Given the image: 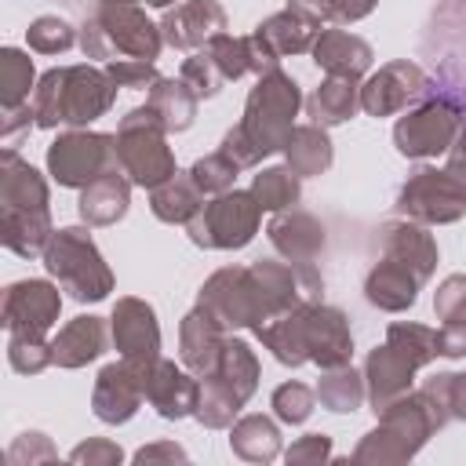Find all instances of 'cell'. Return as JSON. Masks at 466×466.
Masks as SVG:
<instances>
[{"label": "cell", "instance_id": "cell-45", "mask_svg": "<svg viewBox=\"0 0 466 466\" xmlns=\"http://www.w3.org/2000/svg\"><path fill=\"white\" fill-rule=\"evenodd\" d=\"M178 76L197 91V98H215V95L226 87V76L215 69V62H211L204 51L189 55V58L182 62V73H178Z\"/></svg>", "mask_w": 466, "mask_h": 466}, {"label": "cell", "instance_id": "cell-9", "mask_svg": "<svg viewBox=\"0 0 466 466\" xmlns=\"http://www.w3.org/2000/svg\"><path fill=\"white\" fill-rule=\"evenodd\" d=\"M258 222H262V208H258L255 193L226 189V193L204 200V208L193 215L186 233L204 251H237L255 240Z\"/></svg>", "mask_w": 466, "mask_h": 466}, {"label": "cell", "instance_id": "cell-8", "mask_svg": "<svg viewBox=\"0 0 466 466\" xmlns=\"http://www.w3.org/2000/svg\"><path fill=\"white\" fill-rule=\"evenodd\" d=\"M197 302L208 313H215L226 331H237V328L258 331L266 320L280 317L273 299H269V291L262 288V280H258V273L251 266H222V269H215L200 284Z\"/></svg>", "mask_w": 466, "mask_h": 466}, {"label": "cell", "instance_id": "cell-46", "mask_svg": "<svg viewBox=\"0 0 466 466\" xmlns=\"http://www.w3.org/2000/svg\"><path fill=\"white\" fill-rule=\"evenodd\" d=\"M433 313H437V320H462L466 317V273H451L437 284Z\"/></svg>", "mask_w": 466, "mask_h": 466}, {"label": "cell", "instance_id": "cell-25", "mask_svg": "<svg viewBox=\"0 0 466 466\" xmlns=\"http://www.w3.org/2000/svg\"><path fill=\"white\" fill-rule=\"evenodd\" d=\"M419 288H422V280L408 266H400V262H393L386 255L364 277V299L375 309H382V313H404V309H411L415 299H419Z\"/></svg>", "mask_w": 466, "mask_h": 466}, {"label": "cell", "instance_id": "cell-34", "mask_svg": "<svg viewBox=\"0 0 466 466\" xmlns=\"http://www.w3.org/2000/svg\"><path fill=\"white\" fill-rule=\"evenodd\" d=\"M204 208V193L197 189V182L189 178V171H175L167 182H160L157 189H149V211L167 222V226H189L193 215Z\"/></svg>", "mask_w": 466, "mask_h": 466}, {"label": "cell", "instance_id": "cell-13", "mask_svg": "<svg viewBox=\"0 0 466 466\" xmlns=\"http://www.w3.org/2000/svg\"><path fill=\"white\" fill-rule=\"evenodd\" d=\"M433 91V80L422 73L419 62L411 58H393L379 66L364 84H360V109L368 116H393L408 106H419Z\"/></svg>", "mask_w": 466, "mask_h": 466}, {"label": "cell", "instance_id": "cell-33", "mask_svg": "<svg viewBox=\"0 0 466 466\" xmlns=\"http://www.w3.org/2000/svg\"><path fill=\"white\" fill-rule=\"evenodd\" d=\"M229 451L244 462H273L280 455V426L269 415H240L229 426Z\"/></svg>", "mask_w": 466, "mask_h": 466}, {"label": "cell", "instance_id": "cell-56", "mask_svg": "<svg viewBox=\"0 0 466 466\" xmlns=\"http://www.w3.org/2000/svg\"><path fill=\"white\" fill-rule=\"evenodd\" d=\"M448 408L451 419L466 422V371H448Z\"/></svg>", "mask_w": 466, "mask_h": 466}, {"label": "cell", "instance_id": "cell-18", "mask_svg": "<svg viewBox=\"0 0 466 466\" xmlns=\"http://www.w3.org/2000/svg\"><path fill=\"white\" fill-rule=\"evenodd\" d=\"M226 25H229V15L218 0H182L167 7L160 18L164 44L175 51H200L211 36L226 33Z\"/></svg>", "mask_w": 466, "mask_h": 466}, {"label": "cell", "instance_id": "cell-24", "mask_svg": "<svg viewBox=\"0 0 466 466\" xmlns=\"http://www.w3.org/2000/svg\"><path fill=\"white\" fill-rule=\"evenodd\" d=\"M313 62L317 69H324L328 76H350V80H360L371 62H375V51L364 36L357 33H346V29H320L317 44H313Z\"/></svg>", "mask_w": 466, "mask_h": 466}, {"label": "cell", "instance_id": "cell-55", "mask_svg": "<svg viewBox=\"0 0 466 466\" xmlns=\"http://www.w3.org/2000/svg\"><path fill=\"white\" fill-rule=\"evenodd\" d=\"M379 0H331V11H335V22L346 25V22H360L375 11Z\"/></svg>", "mask_w": 466, "mask_h": 466}, {"label": "cell", "instance_id": "cell-49", "mask_svg": "<svg viewBox=\"0 0 466 466\" xmlns=\"http://www.w3.org/2000/svg\"><path fill=\"white\" fill-rule=\"evenodd\" d=\"M7 459H11L15 466H33V462H51V459H58V451H55L51 437H44V433L33 430V433H22V437L11 444Z\"/></svg>", "mask_w": 466, "mask_h": 466}, {"label": "cell", "instance_id": "cell-36", "mask_svg": "<svg viewBox=\"0 0 466 466\" xmlns=\"http://www.w3.org/2000/svg\"><path fill=\"white\" fill-rule=\"evenodd\" d=\"M317 400L335 411V415H353L364 400H368V386H364V371H357L353 364L342 368H324L317 379Z\"/></svg>", "mask_w": 466, "mask_h": 466}, {"label": "cell", "instance_id": "cell-3", "mask_svg": "<svg viewBox=\"0 0 466 466\" xmlns=\"http://www.w3.org/2000/svg\"><path fill=\"white\" fill-rule=\"evenodd\" d=\"M116 91L120 84L106 73V66H55L36 80L33 91L36 127H87L113 109Z\"/></svg>", "mask_w": 466, "mask_h": 466}, {"label": "cell", "instance_id": "cell-41", "mask_svg": "<svg viewBox=\"0 0 466 466\" xmlns=\"http://www.w3.org/2000/svg\"><path fill=\"white\" fill-rule=\"evenodd\" d=\"M25 44H29L33 51H40V55H62V51H69L73 44H80V33H76L73 22H66V18H58V15H40V18H33L29 29H25Z\"/></svg>", "mask_w": 466, "mask_h": 466}, {"label": "cell", "instance_id": "cell-50", "mask_svg": "<svg viewBox=\"0 0 466 466\" xmlns=\"http://www.w3.org/2000/svg\"><path fill=\"white\" fill-rule=\"evenodd\" d=\"M288 466H317L331 459V437L328 433H302L288 451H284Z\"/></svg>", "mask_w": 466, "mask_h": 466}, {"label": "cell", "instance_id": "cell-23", "mask_svg": "<svg viewBox=\"0 0 466 466\" xmlns=\"http://www.w3.org/2000/svg\"><path fill=\"white\" fill-rule=\"evenodd\" d=\"M0 211H51L47 178L11 146L0 153Z\"/></svg>", "mask_w": 466, "mask_h": 466}, {"label": "cell", "instance_id": "cell-51", "mask_svg": "<svg viewBox=\"0 0 466 466\" xmlns=\"http://www.w3.org/2000/svg\"><path fill=\"white\" fill-rule=\"evenodd\" d=\"M218 153H226L240 171H248V167H255L258 160H262V149L248 138V131L237 124V127H229L226 135H222V146H218Z\"/></svg>", "mask_w": 466, "mask_h": 466}, {"label": "cell", "instance_id": "cell-42", "mask_svg": "<svg viewBox=\"0 0 466 466\" xmlns=\"http://www.w3.org/2000/svg\"><path fill=\"white\" fill-rule=\"evenodd\" d=\"M269 408L284 426H302L317 408V390H309L306 382H280L269 397Z\"/></svg>", "mask_w": 466, "mask_h": 466}, {"label": "cell", "instance_id": "cell-47", "mask_svg": "<svg viewBox=\"0 0 466 466\" xmlns=\"http://www.w3.org/2000/svg\"><path fill=\"white\" fill-rule=\"evenodd\" d=\"M106 73L120 87H149L160 76L157 73V62H146V58H109L106 62Z\"/></svg>", "mask_w": 466, "mask_h": 466}, {"label": "cell", "instance_id": "cell-44", "mask_svg": "<svg viewBox=\"0 0 466 466\" xmlns=\"http://www.w3.org/2000/svg\"><path fill=\"white\" fill-rule=\"evenodd\" d=\"M7 364L18 375H40L55 364V346L36 335H7Z\"/></svg>", "mask_w": 466, "mask_h": 466}, {"label": "cell", "instance_id": "cell-19", "mask_svg": "<svg viewBox=\"0 0 466 466\" xmlns=\"http://www.w3.org/2000/svg\"><path fill=\"white\" fill-rule=\"evenodd\" d=\"M379 244H382L386 258L408 266L422 284L433 277L441 251H437L433 233L422 222H415V218H390V222L379 226Z\"/></svg>", "mask_w": 466, "mask_h": 466}, {"label": "cell", "instance_id": "cell-30", "mask_svg": "<svg viewBox=\"0 0 466 466\" xmlns=\"http://www.w3.org/2000/svg\"><path fill=\"white\" fill-rule=\"evenodd\" d=\"M258 375H262V368H258L255 350H251L244 339L226 335V342H222V357H218L215 371L204 375V379H215V382H218L222 390H229L240 404H248V400L255 397V390H258Z\"/></svg>", "mask_w": 466, "mask_h": 466}, {"label": "cell", "instance_id": "cell-48", "mask_svg": "<svg viewBox=\"0 0 466 466\" xmlns=\"http://www.w3.org/2000/svg\"><path fill=\"white\" fill-rule=\"evenodd\" d=\"M69 462H76V466H116V462H124V451L109 437H87L84 444H76L69 451Z\"/></svg>", "mask_w": 466, "mask_h": 466}, {"label": "cell", "instance_id": "cell-53", "mask_svg": "<svg viewBox=\"0 0 466 466\" xmlns=\"http://www.w3.org/2000/svg\"><path fill=\"white\" fill-rule=\"evenodd\" d=\"M437 350H441V357H451V360L466 357V317L444 320V328L437 331Z\"/></svg>", "mask_w": 466, "mask_h": 466}, {"label": "cell", "instance_id": "cell-31", "mask_svg": "<svg viewBox=\"0 0 466 466\" xmlns=\"http://www.w3.org/2000/svg\"><path fill=\"white\" fill-rule=\"evenodd\" d=\"M197 91L182 80V76H157L149 84V95H146V106L160 116V124L175 135V131H186L193 120H197Z\"/></svg>", "mask_w": 466, "mask_h": 466}, {"label": "cell", "instance_id": "cell-7", "mask_svg": "<svg viewBox=\"0 0 466 466\" xmlns=\"http://www.w3.org/2000/svg\"><path fill=\"white\" fill-rule=\"evenodd\" d=\"M167 127L160 124V116L149 106L131 109L127 116H120L116 127V164L120 171L142 186V189H157L160 182H167L178 167H175V153L167 146Z\"/></svg>", "mask_w": 466, "mask_h": 466}, {"label": "cell", "instance_id": "cell-5", "mask_svg": "<svg viewBox=\"0 0 466 466\" xmlns=\"http://www.w3.org/2000/svg\"><path fill=\"white\" fill-rule=\"evenodd\" d=\"M44 269L73 302H102L113 291V269L106 266L87 226H62L44 248Z\"/></svg>", "mask_w": 466, "mask_h": 466}, {"label": "cell", "instance_id": "cell-14", "mask_svg": "<svg viewBox=\"0 0 466 466\" xmlns=\"http://www.w3.org/2000/svg\"><path fill=\"white\" fill-rule=\"evenodd\" d=\"M266 237L269 244L277 248V255L284 262H291L302 277H309L313 284H324L317 262L324 258V248H328V229L317 215L302 211V208H288V211H277L266 226Z\"/></svg>", "mask_w": 466, "mask_h": 466}, {"label": "cell", "instance_id": "cell-21", "mask_svg": "<svg viewBox=\"0 0 466 466\" xmlns=\"http://www.w3.org/2000/svg\"><path fill=\"white\" fill-rule=\"evenodd\" d=\"M197 397H200V382L189 368H178L175 360H157L146 371V400L157 408L160 419L178 422L186 415L197 411Z\"/></svg>", "mask_w": 466, "mask_h": 466}, {"label": "cell", "instance_id": "cell-52", "mask_svg": "<svg viewBox=\"0 0 466 466\" xmlns=\"http://www.w3.org/2000/svg\"><path fill=\"white\" fill-rule=\"evenodd\" d=\"M138 466H149V462H186V448L175 444V441H153V444H142L135 455H131Z\"/></svg>", "mask_w": 466, "mask_h": 466}, {"label": "cell", "instance_id": "cell-22", "mask_svg": "<svg viewBox=\"0 0 466 466\" xmlns=\"http://www.w3.org/2000/svg\"><path fill=\"white\" fill-rule=\"evenodd\" d=\"M222 342H226L222 320L197 302L182 317V324H178V357H182V368H189L197 379L211 375L215 364H218V357H222Z\"/></svg>", "mask_w": 466, "mask_h": 466}, {"label": "cell", "instance_id": "cell-10", "mask_svg": "<svg viewBox=\"0 0 466 466\" xmlns=\"http://www.w3.org/2000/svg\"><path fill=\"white\" fill-rule=\"evenodd\" d=\"M459 127H462L459 102L441 91H430L415 109H408L393 124V146L408 160H430L451 149Z\"/></svg>", "mask_w": 466, "mask_h": 466}, {"label": "cell", "instance_id": "cell-38", "mask_svg": "<svg viewBox=\"0 0 466 466\" xmlns=\"http://www.w3.org/2000/svg\"><path fill=\"white\" fill-rule=\"evenodd\" d=\"M29 91H36V69L33 58L18 47H0V109H18L29 102Z\"/></svg>", "mask_w": 466, "mask_h": 466}, {"label": "cell", "instance_id": "cell-43", "mask_svg": "<svg viewBox=\"0 0 466 466\" xmlns=\"http://www.w3.org/2000/svg\"><path fill=\"white\" fill-rule=\"evenodd\" d=\"M237 175H240V167L226 153H218V149L208 153V157H200V160H193V167H189V178L197 182V189L204 197H218V193L233 189Z\"/></svg>", "mask_w": 466, "mask_h": 466}, {"label": "cell", "instance_id": "cell-39", "mask_svg": "<svg viewBox=\"0 0 466 466\" xmlns=\"http://www.w3.org/2000/svg\"><path fill=\"white\" fill-rule=\"evenodd\" d=\"M244 404L229 393V390H222L215 379H200V397H197V411H193V419L204 426V430H229L233 422H237V411H240Z\"/></svg>", "mask_w": 466, "mask_h": 466}, {"label": "cell", "instance_id": "cell-11", "mask_svg": "<svg viewBox=\"0 0 466 466\" xmlns=\"http://www.w3.org/2000/svg\"><path fill=\"white\" fill-rule=\"evenodd\" d=\"M116 135L69 127L47 146V175L66 189H84L106 171H116Z\"/></svg>", "mask_w": 466, "mask_h": 466}, {"label": "cell", "instance_id": "cell-35", "mask_svg": "<svg viewBox=\"0 0 466 466\" xmlns=\"http://www.w3.org/2000/svg\"><path fill=\"white\" fill-rule=\"evenodd\" d=\"M51 233V211H0V240L22 258L44 255Z\"/></svg>", "mask_w": 466, "mask_h": 466}, {"label": "cell", "instance_id": "cell-28", "mask_svg": "<svg viewBox=\"0 0 466 466\" xmlns=\"http://www.w3.org/2000/svg\"><path fill=\"white\" fill-rule=\"evenodd\" d=\"M251 33H255V40L280 62V58H288V55L313 51V44H317V36H320V25H317L313 18H306V15L291 11V7H284V11L269 15V18H262Z\"/></svg>", "mask_w": 466, "mask_h": 466}, {"label": "cell", "instance_id": "cell-57", "mask_svg": "<svg viewBox=\"0 0 466 466\" xmlns=\"http://www.w3.org/2000/svg\"><path fill=\"white\" fill-rule=\"evenodd\" d=\"M288 7H291V11H299V15H306V18H313L317 25H328V22H335L331 0H288Z\"/></svg>", "mask_w": 466, "mask_h": 466}, {"label": "cell", "instance_id": "cell-27", "mask_svg": "<svg viewBox=\"0 0 466 466\" xmlns=\"http://www.w3.org/2000/svg\"><path fill=\"white\" fill-rule=\"evenodd\" d=\"M131 178L116 167V171H106L98 175L95 182H87L80 189V200H76V211L87 226H116L127 208H131Z\"/></svg>", "mask_w": 466, "mask_h": 466}, {"label": "cell", "instance_id": "cell-6", "mask_svg": "<svg viewBox=\"0 0 466 466\" xmlns=\"http://www.w3.org/2000/svg\"><path fill=\"white\" fill-rule=\"evenodd\" d=\"M299 109H302L299 80L277 66V69L262 73L255 80V87L248 91L240 127L262 149V157H269V153H280L284 149V142H288V135L295 127Z\"/></svg>", "mask_w": 466, "mask_h": 466}, {"label": "cell", "instance_id": "cell-1", "mask_svg": "<svg viewBox=\"0 0 466 466\" xmlns=\"http://www.w3.org/2000/svg\"><path fill=\"white\" fill-rule=\"evenodd\" d=\"M441 382L444 379L433 375L419 390H408L404 397L386 404L379 411V426L368 430L360 437V444L353 448V462H375V466L411 462L422 451V444L451 422L448 386H441Z\"/></svg>", "mask_w": 466, "mask_h": 466}, {"label": "cell", "instance_id": "cell-15", "mask_svg": "<svg viewBox=\"0 0 466 466\" xmlns=\"http://www.w3.org/2000/svg\"><path fill=\"white\" fill-rule=\"evenodd\" d=\"M58 313H62V291L51 280L25 277V280L7 284V291H4L0 320H4L7 335L47 339V331L58 324Z\"/></svg>", "mask_w": 466, "mask_h": 466}, {"label": "cell", "instance_id": "cell-59", "mask_svg": "<svg viewBox=\"0 0 466 466\" xmlns=\"http://www.w3.org/2000/svg\"><path fill=\"white\" fill-rule=\"evenodd\" d=\"M102 4H138V0H102Z\"/></svg>", "mask_w": 466, "mask_h": 466}, {"label": "cell", "instance_id": "cell-17", "mask_svg": "<svg viewBox=\"0 0 466 466\" xmlns=\"http://www.w3.org/2000/svg\"><path fill=\"white\" fill-rule=\"evenodd\" d=\"M142 400H146V375L135 364H127L120 357V360H113L98 371L95 390H91V411H95L98 422L120 426V422L135 419Z\"/></svg>", "mask_w": 466, "mask_h": 466}, {"label": "cell", "instance_id": "cell-2", "mask_svg": "<svg viewBox=\"0 0 466 466\" xmlns=\"http://www.w3.org/2000/svg\"><path fill=\"white\" fill-rule=\"evenodd\" d=\"M255 339L284 364V368H299V364H317L324 368H342L353 360V331H350V317L339 306H324V302H302L273 320H266Z\"/></svg>", "mask_w": 466, "mask_h": 466}, {"label": "cell", "instance_id": "cell-20", "mask_svg": "<svg viewBox=\"0 0 466 466\" xmlns=\"http://www.w3.org/2000/svg\"><path fill=\"white\" fill-rule=\"evenodd\" d=\"M415 371L419 364L411 357H404L393 342L375 346L364 357V386H368V404L379 415L386 404H393L397 397H404L408 390H415Z\"/></svg>", "mask_w": 466, "mask_h": 466}, {"label": "cell", "instance_id": "cell-12", "mask_svg": "<svg viewBox=\"0 0 466 466\" xmlns=\"http://www.w3.org/2000/svg\"><path fill=\"white\" fill-rule=\"evenodd\" d=\"M397 211L422 226H448L466 215V186L448 167H419L397 193Z\"/></svg>", "mask_w": 466, "mask_h": 466}, {"label": "cell", "instance_id": "cell-16", "mask_svg": "<svg viewBox=\"0 0 466 466\" xmlns=\"http://www.w3.org/2000/svg\"><path fill=\"white\" fill-rule=\"evenodd\" d=\"M109 335L116 353L135 364L142 375L160 360V324H157V309L138 299V295H120L109 317Z\"/></svg>", "mask_w": 466, "mask_h": 466}, {"label": "cell", "instance_id": "cell-26", "mask_svg": "<svg viewBox=\"0 0 466 466\" xmlns=\"http://www.w3.org/2000/svg\"><path fill=\"white\" fill-rule=\"evenodd\" d=\"M113 335H109V328H106V320L102 317H95V313H80V317H73L69 324H62L58 328V335L51 339V346H55V364L58 368H84V364H91V360H98L102 353H106V342H109Z\"/></svg>", "mask_w": 466, "mask_h": 466}, {"label": "cell", "instance_id": "cell-58", "mask_svg": "<svg viewBox=\"0 0 466 466\" xmlns=\"http://www.w3.org/2000/svg\"><path fill=\"white\" fill-rule=\"evenodd\" d=\"M146 4H149V7H160V11H167V7H175L178 0H146Z\"/></svg>", "mask_w": 466, "mask_h": 466}, {"label": "cell", "instance_id": "cell-54", "mask_svg": "<svg viewBox=\"0 0 466 466\" xmlns=\"http://www.w3.org/2000/svg\"><path fill=\"white\" fill-rule=\"evenodd\" d=\"M33 124H36V113H33L29 102L18 106V109H7V113L0 116V138H4V146H11V138H15L18 131H29Z\"/></svg>", "mask_w": 466, "mask_h": 466}, {"label": "cell", "instance_id": "cell-4", "mask_svg": "<svg viewBox=\"0 0 466 466\" xmlns=\"http://www.w3.org/2000/svg\"><path fill=\"white\" fill-rule=\"evenodd\" d=\"M164 47L160 25L138 4H98V11L80 25V51L98 58H146L157 62Z\"/></svg>", "mask_w": 466, "mask_h": 466}, {"label": "cell", "instance_id": "cell-29", "mask_svg": "<svg viewBox=\"0 0 466 466\" xmlns=\"http://www.w3.org/2000/svg\"><path fill=\"white\" fill-rule=\"evenodd\" d=\"M280 153H284L288 167H291L299 178L324 175V171L331 167V160H335V146H331L328 127H320V124H313V120H309V124H295Z\"/></svg>", "mask_w": 466, "mask_h": 466}, {"label": "cell", "instance_id": "cell-32", "mask_svg": "<svg viewBox=\"0 0 466 466\" xmlns=\"http://www.w3.org/2000/svg\"><path fill=\"white\" fill-rule=\"evenodd\" d=\"M357 109H360V80H350V76H328V80H320V87L306 98V113H309V120L320 124V127L346 124Z\"/></svg>", "mask_w": 466, "mask_h": 466}, {"label": "cell", "instance_id": "cell-40", "mask_svg": "<svg viewBox=\"0 0 466 466\" xmlns=\"http://www.w3.org/2000/svg\"><path fill=\"white\" fill-rule=\"evenodd\" d=\"M386 342H393L404 357H411L419 368H426L430 360L441 357L437 350V331L426 328V324H415V320H393L386 328Z\"/></svg>", "mask_w": 466, "mask_h": 466}, {"label": "cell", "instance_id": "cell-37", "mask_svg": "<svg viewBox=\"0 0 466 466\" xmlns=\"http://www.w3.org/2000/svg\"><path fill=\"white\" fill-rule=\"evenodd\" d=\"M251 193L258 200L262 211L277 215V211H288L302 200V178L288 167V164H277V167H262L255 178H251Z\"/></svg>", "mask_w": 466, "mask_h": 466}]
</instances>
